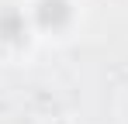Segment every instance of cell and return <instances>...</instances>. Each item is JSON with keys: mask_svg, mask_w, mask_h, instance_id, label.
I'll return each mask as SVG.
<instances>
[{"mask_svg": "<svg viewBox=\"0 0 128 124\" xmlns=\"http://www.w3.org/2000/svg\"><path fill=\"white\" fill-rule=\"evenodd\" d=\"M69 21V3L66 0H42L38 3V24L42 28H62Z\"/></svg>", "mask_w": 128, "mask_h": 124, "instance_id": "cell-1", "label": "cell"}, {"mask_svg": "<svg viewBox=\"0 0 128 124\" xmlns=\"http://www.w3.org/2000/svg\"><path fill=\"white\" fill-rule=\"evenodd\" d=\"M0 38H7V41H21L24 38V21L18 10H0Z\"/></svg>", "mask_w": 128, "mask_h": 124, "instance_id": "cell-2", "label": "cell"}]
</instances>
